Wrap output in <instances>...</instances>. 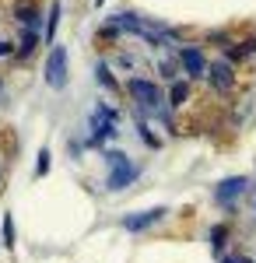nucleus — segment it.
<instances>
[{"mask_svg":"<svg viewBox=\"0 0 256 263\" xmlns=\"http://www.w3.org/2000/svg\"><path fill=\"white\" fill-rule=\"evenodd\" d=\"M246 190H249V179H246V176H232V179H225L217 186V203H228V207H232Z\"/></svg>","mask_w":256,"mask_h":263,"instance_id":"0eeeda50","label":"nucleus"},{"mask_svg":"<svg viewBox=\"0 0 256 263\" xmlns=\"http://www.w3.org/2000/svg\"><path fill=\"white\" fill-rule=\"evenodd\" d=\"M4 246H14V218L4 214Z\"/></svg>","mask_w":256,"mask_h":263,"instance_id":"2eb2a0df","label":"nucleus"},{"mask_svg":"<svg viewBox=\"0 0 256 263\" xmlns=\"http://www.w3.org/2000/svg\"><path fill=\"white\" fill-rule=\"evenodd\" d=\"M57 21H60V0H53V4H49V14H46V39L49 42L57 35Z\"/></svg>","mask_w":256,"mask_h":263,"instance_id":"f8f14e48","label":"nucleus"},{"mask_svg":"<svg viewBox=\"0 0 256 263\" xmlns=\"http://www.w3.org/2000/svg\"><path fill=\"white\" fill-rule=\"evenodd\" d=\"M221 263H253V260H249V256H242V253H228Z\"/></svg>","mask_w":256,"mask_h":263,"instance_id":"6ab92c4d","label":"nucleus"},{"mask_svg":"<svg viewBox=\"0 0 256 263\" xmlns=\"http://www.w3.org/2000/svg\"><path fill=\"white\" fill-rule=\"evenodd\" d=\"M95 74H99V84H102V88H109V91H116V78L109 74V67H105V63H99V67H95Z\"/></svg>","mask_w":256,"mask_h":263,"instance_id":"ddd939ff","label":"nucleus"},{"mask_svg":"<svg viewBox=\"0 0 256 263\" xmlns=\"http://www.w3.org/2000/svg\"><path fill=\"white\" fill-rule=\"evenodd\" d=\"M46 84H49V88H63V84H67V46H53V49H49Z\"/></svg>","mask_w":256,"mask_h":263,"instance_id":"39448f33","label":"nucleus"},{"mask_svg":"<svg viewBox=\"0 0 256 263\" xmlns=\"http://www.w3.org/2000/svg\"><path fill=\"white\" fill-rule=\"evenodd\" d=\"M225 235H228V228H225V224H214V232H211V246H214L217 253H221V246H225Z\"/></svg>","mask_w":256,"mask_h":263,"instance_id":"4468645a","label":"nucleus"},{"mask_svg":"<svg viewBox=\"0 0 256 263\" xmlns=\"http://www.w3.org/2000/svg\"><path fill=\"white\" fill-rule=\"evenodd\" d=\"M0 176H4V168H0Z\"/></svg>","mask_w":256,"mask_h":263,"instance_id":"aec40b11","label":"nucleus"},{"mask_svg":"<svg viewBox=\"0 0 256 263\" xmlns=\"http://www.w3.org/2000/svg\"><path fill=\"white\" fill-rule=\"evenodd\" d=\"M169 211L165 207H151V211H137V214H126L123 218V228L126 232H144V228H151L155 221H161Z\"/></svg>","mask_w":256,"mask_h":263,"instance_id":"423d86ee","label":"nucleus"},{"mask_svg":"<svg viewBox=\"0 0 256 263\" xmlns=\"http://www.w3.org/2000/svg\"><path fill=\"white\" fill-rule=\"evenodd\" d=\"M126 91H130V99L137 102V109L144 112V116L165 112V91H161L155 81H148V78H130Z\"/></svg>","mask_w":256,"mask_h":263,"instance_id":"f257e3e1","label":"nucleus"},{"mask_svg":"<svg viewBox=\"0 0 256 263\" xmlns=\"http://www.w3.org/2000/svg\"><path fill=\"white\" fill-rule=\"evenodd\" d=\"M14 18H18L21 25H25V28H32V32H39V25H42V14H39V7H35V4H28V0L14 7Z\"/></svg>","mask_w":256,"mask_h":263,"instance_id":"1a4fd4ad","label":"nucleus"},{"mask_svg":"<svg viewBox=\"0 0 256 263\" xmlns=\"http://www.w3.org/2000/svg\"><path fill=\"white\" fill-rule=\"evenodd\" d=\"M137 176H140L137 165H130V162L113 165V172H109V190H126V186L137 179Z\"/></svg>","mask_w":256,"mask_h":263,"instance_id":"6e6552de","label":"nucleus"},{"mask_svg":"<svg viewBox=\"0 0 256 263\" xmlns=\"http://www.w3.org/2000/svg\"><path fill=\"white\" fill-rule=\"evenodd\" d=\"M35 49H39V32L25 28V35H21V46L14 49V57H21V60H25V57H32Z\"/></svg>","mask_w":256,"mask_h":263,"instance_id":"9b49d317","label":"nucleus"},{"mask_svg":"<svg viewBox=\"0 0 256 263\" xmlns=\"http://www.w3.org/2000/svg\"><path fill=\"white\" fill-rule=\"evenodd\" d=\"M116 123H119V112L113 105H95V112H92V137L88 144L92 147H99L102 141H109L113 134H116Z\"/></svg>","mask_w":256,"mask_h":263,"instance_id":"f03ea898","label":"nucleus"},{"mask_svg":"<svg viewBox=\"0 0 256 263\" xmlns=\"http://www.w3.org/2000/svg\"><path fill=\"white\" fill-rule=\"evenodd\" d=\"M0 57H14V42L7 35H0Z\"/></svg>","mask_w":256,"mask_h":263,"instance_id":"f3484780","label":"nucleus"},{"mask_svg":"<svg viewBox=\"0 0 256 263\" xmlns=\"http://www.w3.org/2000/svg\"><path fill=\"white\" fill-rule=\"evenodd\" d=\"M176 60H179L182 74H186L190 81H200V78H207V67H211V63H207V57H204V49H200V46H182Z\"/></svg>","mask_w":256,"mask_h":263,"instance_id":"7ed1b4c3","label":"nucleus"},{"mask_svg":"<svg viewBox=\"0 0 256 263\" xmlns=\"http://www.w3.org/2000/svg\"><path fill=\"white\" fill-rule=\"evenodd\" d=\"M207 81L214 88V95H228L232 84H235V67H232V60H214L207 67Z\"/></svg>","mask_w":256,"mask_h":263,"instance_id":"20e7f679","label":"nucleus"},{"mask_svg":"<svg viewBox=\"0 0 256 263\" xmlns=\"http://www.w3.org/2000/svg\"><path fill=\"white\" fill-rule=\"evenodd\" d=\"M105 162H109V165H123V162H126V155H123V151H105Z\"/></svg>","mask_w":256,"mask_h":263,"instance_id":"a211bd4d","label":"nucleus"},{"mask_svg":"<svg viewBox=\"0 0 256 263\" xmlns=\"http://www.w3.org/2000/svg\"><path fill=\"white\" fill-rule=\"evenodd\" d=\"M46 172H49V147L39 151V176H46Z\"/></svg>","mask_w":256,"mask_h":263,"instance_id":"dca6fc26","label":"nucleus"},{"mask_svg":"<svg viewBox=\"0 0 256 263\" xmlns=\"http://www.w3.org/2000/svg\"><path fill=\"white\" fill-rule=\"evenodd\" d=\"M169 84H172V88H169L165 102H169V105H186V102H190V81L176 78V81H169Z\"/></svg>","mask_w":256,"mask_h":263,"instance_id":"9d476101","label":"nucleus"}]
</instances>
